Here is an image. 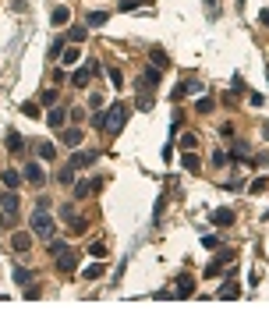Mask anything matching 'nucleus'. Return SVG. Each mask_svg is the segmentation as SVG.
<instances>
[{
    "instance_id": "obj_1",
    "label": "nucleus",
    "mask_w": 269,
    "mask_h": 319,
    "mask_svg": "<svg viewBox=\"0 0 269 319\" xmlns=\"http://www.w3.org/2000/svg\"><path fill=\"white\" fill-rule=\"evenodd\" d=\"M28 227H32V234H35V238H43V242L57 238V220H53V213H50V210H32Z\"/></svg>"
},
{
    "instance_id": "obj_2",
    "label": "nucleus",
    "mask_w": 269,
    "mask_h": 319,
    "mask_svg": "<svg viewBox=\"0 0 269 319\" xmlns=\"http://www.w3.org/2000/svg\"><path fill=\"white\" fill-rule=\"evenodd\" d=\"M128 124V106L124 103H113L106 114H103V135H121V128Z\"/></svg>"
},
{
    "instance_id": "obj_3",
    "label": "nucleus",
    "mask_w": 269,
    "mask_h": 319,
    "mask_svg": "<svg viewBox=\"0 0 269 319\" xmlns=\"http://www.w3.org/2000/svg\"><path fill=\"white\" fill-rule=\"evenodd\" d=\"M18 192L14 188H4V195H0V224L4 227H14L18 224Z\"/></svg>"
},
{
    "instance_id": "obj_4",
    "label": "nucleus",
    "mask_w": 269,
    "mask_h": 319,
    "mask_svg": "<svg viewBox=\"0 0 269 319\" xmlns=\"http://www.w3.org/2000/svg\"><path fill=\"white\" fill-rule=\"evenodd\" d=\"M28 184H35V188H39L43 181H46V170H43V164H35V160H32V164H25V174H21Z\"/></svg>"
},
{
    "instance_id": "obj_5",
    "label": "nucleus",
    "mask_w": 269,
    "mask_h": 319,
    "mask_svg": "<svg viewBox=\"0 0 269 319\" xmlns=\"http://www.w3.org/2000/svg\"><path fill=\"white\" fill-rule=\"evenodd\" d=\"M11 248H14L18 256H25V252L32 248V234H28V230H14V234H11Z\"/></svg>"
},
{
    "instance_id": "obj_6",
    "label": "nucleus",
    "mask_w": 269,
    "mask_h": 319,
    "mask_svg": "<svg viewBox=\"0 0 269 319\" xmlns=\"http://www.w3.org/2000/svg\"><path fill=\"white\" fill-rule=\"evenodd\" d=\"M60 142L71 146V149H78L85 138H82V128H60Z\"/></svg>"
},
{
    "instance_id": "obj_7",
    "label": "nucleus",
    "mask_w": 269,
    "mask_h": 319,
    "mask_svg": "<svg viewBox=\"0 0 269 319\" xmlns=\"http://www.w3.org/2000/svg\"><path fill=\"white\" fill-rule=\"evenodd\" d=\"M96 160H99V152H74L71 156V170H82V167H89V164H96Z\"/></svg>"
},
{
    "instance_id": "obj_8",
    "label": "nucleus",
    "mask_w": 269,
    "mask_h": 319,
    "mask_svg": "<svg viewBox=\"0 0 269 319\" xmlns=\"http://www.w3.org/2000/svg\"><path fill=\"white\" fill-rule=\"evenodd\" d=\"M74 266H78V256H74V252H71V248H67V252H60V256H57V270H60V273H71V270H74Z\"/></svg>"
},
{
    "instance_id": "obj_9",
    "label": "nucleus",
    "mask_w": 269,
    "mask_h": 319,
    "mask_svg": "<svg viewBox=\"0 0 269 319\" xmlns=\"http://www.w3.org/2000/svg\"><path fill=\"white\" fill-rule=\"evenodd\" d=\"M149 60H152V68H170V54L163 46H152L149 50Z\"/></svg>"
},
{
    "instance_id": "obj_10",
    "label": "nucleus",
    "mask_w": 269,
    "mask_h": 319,
    "mask_svg": "<svg viewBox=\"0 0 269 319\" xmlns=\"http://www.w3.org/2000/svg\"><path fill=\"white\" fill-rule=\"evenodd\" d=\"M89 78H92L89 68H74V71H71V86H74V89H85V86H89Z\"/></svg>"
},
{
    "instance_id": "obj_11",
    "label": "nucleus",
    "mask_w": 269,
    "mask_h": 319,
    "mask_svg": "<svg viewBox=\"0 0 269 319\" xmlns=\"http://www.w3.org/2000/svg\"><path fill=\"white\" fill-rule=\"evenodd\" d=\"M46 121H50V128H64V121H67V110H64V106H50Z\"/></svg>"
},
{
    "instance_id": "obj_12",
    "label": "nucleus",
    "mask_w": 269,
    "mask_h": 319,
    "mask_svg": "<svg viewBox=\"0 0 269 319\" xmlns=\"http://www.w3.org/2000/svg\"><path fill=\"white\" fill-rule=\"evenodd\" d=\"M0 181H4V188H14V192H18V184H21V170L7 167L4 174H0Z\"/></svg>"
},
{
    "instance_id": "obj_13",
    "label": "nucleus",
    "mask_w": 269,
    "mask_h": 319,
    "mask_svg": "<svg viewBox=\"0 0 269 319\" xmlns=\"http://www.w3.org/2000/svg\"><path fill=\"white\" fill-rule=\"evenodd\" d=\"M25 146H28V138H25V135H18V132H7V149H11V152H21Z\"/></svg>"
},
{
    "instance_id": "obj_14",
    "label": "nucleus",
    "mask_w": 269,
    "mask_h": 319,
    "mask_svg": "<svg viewBox=\"0 0 269 319\" xmlns=\"http://www.w3.org/2000/svg\"><path fill=\"white\" fill-rule=\"evenodd\" d=\"M191 291H195V284H191V276H177V291H174V298H188Z\"/></svg>"
},
{
    "instance_id": "obj_15",
    "label": "nucleus",
    "mask_w": 269,
    "mask_h": 319,
    "mask_svg": "<svg viewBox=\"0 0 269 319\" xmlns=\"http://www.w3.org/2000/svg\"><path fill=\"white\" fill-rule=\"evenodd\" d=\"M213 224L216 227H230V224H234V210H216L213 213Z\"/></svg>"
},
{
    "instance_id": "obj_16",
    "label": "nucleus",
    "mask_w": 269,
    "mask_h": 319,
    "mask_svg": "<svg viewBox=\"0 0 269 319\" xmlns=\"http://www.w3.org/2000/svg\"><path fill=\"white\" fill-rule=\"evenodd\" d=\"M78 57H82V54H78V46H64L60 64H64V68H71V64H78Z\"/></svg>"
},
{
    "instance_id": "obj_17",
    "label": "nucleus",
    "mask_w": 269,
    "mask_h": 319,
    "mask_svg": "<svg viewBox=\"0 0 269 319\" xmlns=\"http://www.w3.org/2000/svg\"><path fill=\"white\" fill-rule=\"evenodd\" d=\"M89 192H92V181H74L71 184V198H85Z\"/></svg>"
},
{
    "instance_id": "obj_18",
    "label": "nucleus",
    "mask_w": 269,
    "mask_h": 319,
    "mask_svg": "<svg viewBox=\"0 0 269 319\" xmlns=\"http://www.w3.org/2000/svg\"><path fill=\"white\" fill-rule=\"evenodd\" d=\"M160 78H163V74H160V68H145V86H142V89L160 86Z\"/></svg>"
},
{
    "instance_id": "obj_19",
    "label": "nucleus",
    "mask_w": 269,
    "mask_h": 319,
    "mask_svg": "<svg viewBox=\"0 0 269 319\" xmlns=\"http://www.w3.org/2000/svg\"><path fill=\"white\" fill-rule=\"evenodd\" d=\"M50 22H53V25H67V22H71V11H67V8H53Z\"/></svg>"
},
{
    "instance_id": "obj_20",
    "label": "nucleus",
    "mask_w": 269,
    "mask_h": 319,
    "mask_svg": "<svg viewBox=\"0 0 269 319\" xmlns=\"http://www.w3.org/2000/svg\"><path fill=\"white\" fill-rule=\"evenodd\" d=\"M238 294H241V291H238V284H234V280H230V284H227L223 291H216V298H223V302H234Z\"/></svg>"
},
{
    "instance_id": "obj_21",
    "label": "nucleus",
    "mask_w": 269,
    "mask_h": 319,
    "mask_svg": "<svg viewBox=\"0 0 269 319\" xmlns=\"http://www.w3.org/2000/svg\"><path fill=\"white\" fill-rule=\"evenodd\" d=\"M82 276H85V280H99V276H103V262H92V266H85V270H82Z\"/></svg>"
},
{
    "instance_id": "obj_22",
    "label": "nucleus",
    "mask_w": 269,
    "mask_h": 319,
    "mask_svg": "<svg viewBox=\"0 0 269 319\" xmlns=\"http://www.w3.org/2000/svg\"><path fill=\"white\" fill-rule=\"evenodd\" d=\"M106 22H110L106 11H92V14H89V28H99V25H106Z\"/></svg>"
},
{
    "instance_id": "obj_23",
    "label": "nucleus",
    "mask_w": 269,
    "mask_h": 319,
    "mask_svg": "<svg viewBox=\"0 0 269 319\" xmlns=\"http://www.w3.org/2000/svg\"><path fill=\"white\" fill-rule=\"evenodd\" d=\"M181 164H184V170H191V174H195V170H199V156H195V152L188 149V152H184V160H181Z\"/></svg>"
},
{
    "instance_id": "obj_24",
    "label": "nucleus",
    "mask_w": 269,
    "mask_h": 319,
    "mask_svg": "<svg viewBox=\"0 0 269 319\" xmlns=\"http://www.w3.org/2000/svg\"><path fill=\"white\" fill-rule=\"evenodd\" d=\"M46 248H50V256H60V252H67V242H60V238H50Z\"/></svg>"
},
{
    "instance_id": "obj_25",
    "label": "nucleus",
    "mask_w": 269,
    "mask_h": 319,
    "mask_svg": "<svg viewBox=\"0 0 269 319\" xmlns=\"http://www.w3.org/2000/svg\"><path fill=\"white\" fill-rule=\"evenodd\" d=\"M60 220H64L67 227H71L74 220H78V216H74V206H71V202H64V206H60Z\"/></svg>"
},
{
    "instance_id": "obj_26",
    "label": "nucleus",
    "mask_w": 269,
    "mask_h": 319,
    "mask_svg": "<svg viewBox=\"0 0 269 319\" xmlns=\"http://www.w3.org/2000/svg\"><path fill=\"white\" fill-rule=\"evenodd\" d=\"M39 103H43V106H53V103H57V89H46V92H39Z\"/></svg>"
},
{
    "instance_id": "obj_27",
    "label": "nucleus",
    "mask_w": 269,
    "mask_h": 319,
    "mask_svg": "<svg viewBox=\"0 0 269 319\" xmlns=\"http://www.w3.org/2000/svg\"><path fill=\"white\" fill-rule=\"evenodd\" d=\"M245 152H248V142L245 138H234V160H245Z\"/></svg>"
},
{
    "instance_id": "obj_28",
    "label": "nucleus",
    "mask_w": 269,
    "mask_h": 319,
    "mask_svg": "<svg viewBox=\"0 0 269 319\" xmlns=\"http://www.w3.org/2000/svg\"><path fill=\"white\" fill-rule=\"evenodd\" d=\"M181 146H184V149H195V146H199V135H195V132L181 135Z\"/></svg>"
},
{
    "instance_id": "obj_29",
    "label": "nucleus",
    "mask_w": 269,
    "mask_h": 319,
    "mask_svg": "<svg viewBox=\"0 0 269 319\" xmlns=\"http://www.w3.org/2000/svg\"><path fill=\"white\" fill-rule=\"evenodd\" d=\"M28 280H32V273H28L25 266H18V270H14V284H28Z\"/></svg>"
},
{
    "instance_id": "obj_30",
    "label": "nucleus",
    "mask_w": 269,
    "mask_h": 319,
    "mask_svg": "<svg viewBox=\"0 0 269 319\" xmlns=\"http://www.w3.org/2000/svg\"><path fill=\"white\" fill-rule=\"evenodd\" d=\"M21 114H25V117H43V114H39V103H21Z\"/></svg>"
},
{
    "instance_id": "obj_31",
    "label": "nucleus",
    "mask_w": 269,
    "mask_h": 319,
    "mask_svg": "<svg viewBox=\"0 0 269 319\" xmlns=\"http://www.w3.org/2000/svg\"><path fill=\"white\" fill-rule=\"evenodd\" d=\"M60 54H64V39H53V43H50V57L60 60Z\"/></svg>"
},
{
    "instance_id": "obj_32",
    "label": "nucleus",
    "mask_w": 269,
    "mask_h": 319,
    "mask_svg": "<svg viewBox=\"0 0 269 319\" xmlns=\"http://www.w3.org/2000/svg\"><path fill=\"white\" fill-rule=\"evenodd\" d=\"M106 74H110V82H113V86H117V89L124 86V74H121V68H110Z\"/></svg>"
},
{
    "instance_id": "obj_33",
    "label": "nucleus",
    "mask_w": 269,
    "mask_h": 319,
    "mask_svg": "<svg viewBox=\"0 0 269 319\" xmlns=\"http://www.w3.org/2000/svg\"><path fill=\"white\" fill-rule=\"evenodd\" d=\"M53 156H57V149H53L50 142H43V146H39V160H53Z\"/></svg>"
},
{
    "instance_id": "obj_34",
    "label": "nucleus",
    "mask_w": 269,
    "mask_h": 319,
    "mask_svg": "<svg viewBox=\"0 0 269 319\" xmlns=\"http://www.w3.org/2000/svg\"><path fill=\"white\" fill-rule=\"evenodd\" d=\"M57 181H60V184H74V170H71V167H64V170L57 174Z\"/></svg>"
},
{
    "instance_id": "obj_35",
    "label": "nucleus",
    "mask_w": 269,
    "mask_h": 319,
    "mask_svg": "<svg viewBox=\"0 0 269 319\" xmlns=\"http://www.w3.org/2000/svg\"><path fill=\"white\" fill-rule=\"evenodd\" d=\"M89 256H92V259H106V245H103V242H96V245L89 248Z\"/></svg>"
},
{
    "instance_id": "obj_36",
    "label": "nucleus",
    "mask_w": 269,
    "mask_h": 319,
    "mask_svg": "<svg viewBox=\"0 0 269 319\" xmlns=\"http://www.w3.org/2000/svg\"><path fill=\"white\" fill-rule=\"evenodd\" d=\"M213 164H216V167H227V164H230V156H227L223 149H216V152H213Z\"/></svg>"
},
{
    "instance_id": "obj_37",
    "label": "nucleus",
    "mask_w": 269,
    "mask_h": 319,
    "mask_svg": "<svg viewBox=\"0 0 269 319\" xmlns=\"http://www.w3.org/2000/svg\"><path fill=\"white\" fill-rule=\"evenodd\" d=\"M67 117H71L74 124H82V121H85V110H67Z\"/></svg>"
},
{
    "instance_id": "obj_38",
    "label": "nucleus",
    "mask_w": 269,
    "mask_h": 319,
    "mask_svg": "<svg viewBox=\"0 0 269 319\" xmlns=\"http://www.w3.org/2000/svg\"><path fill=\"white\" fill-rule=\"evenodd\" d=\"M184 96H188V78H184V82L174 89V100H184Z\"/></svg>"
},
{
    "instance_id": "obj_39",
    "label": "nucleus",
    "mask_w": 269,
    "mask_h": 319,
    "mask_svg": "<svg viewBox=\"0 0 269 319\" xmlns=\"http://www.w3.org/2000/svg\"><path fill=\"white\" fill-rule=\"evenodd\" d=\"M85 36H89L85 28H71V43H82V39H85Z\"/></svg>"
},
{
    "instance_id": "obj_40",
    "label": "nucleus",
    "mask_w": 269,
    "mask_h": 319,
    "mask_svg": "<svg viewBox=\"0 0 269 319\" xmlns=\"http://www.w3.org/2000/svg\"><path fill=\"white\" fill-rule=\"evenodd\" d=\"M89 106L99 110V106H103V92H92V96H89Z\"/></svg>"
},
{
    "instance_id": "obj_41",
    "label": "nucleus",
    "mask_w": 269,
    "mask_h": 319,
    "mask_svg": "<svg viewBox=\"0 0 269 319\" xmlns=\"http://www.w3.org/2000/svg\"><path fill=\"white\" fill-rule=\"evenodd\" d=\"M195 110H199V114H209V110H213V100H199Z\"/></svg>"
},
{
    "instance_id": "obj_42",
    "label": "nucleus",
    "mask_w": 269,
    "mask_h": 319,
    "mask_svg": "<svg viewBox=\"0 0 269 319\" xmlns=\"http://www.w3.org/2000/svg\"><path fill=\"white\" fill-rule=\"evenodd\" d=\"M266 164H269V152H259V156L252 160V167H266Z\"/></svg>"
},
{
    "instance_id": "obj_43",
    "label": "nucleus",
    "mask_w": 269,
    "mask_h": 319,
    "mask_svg": "<svg viewBox=\"0 0 269 319\" xmlns=\"http://www.w3.org/2000/svg\"><path fill=\"white\" fill-rule=\"evenodd\" d=\"M259 192H266V178H259V181H252V195H259Z\"/></svg>"
},
{
    "instance_id": "obj_44",
    "label": "nucleus",
    "mask_w": 269,
    "mask_h": 319,
    "mask_svg": "<svg viewBox=\"0 0 269 319\" xmlns=\"http://www.w3.org/2000/svg\"><path fill=\"white\" fill-rule=\"evenodd\" d=\"M262 22H266V25H269V11H262Z\"/></svg>"
},
{
    "instance_id": "obj_45",
    "label": "nucleus",
    "mask_w": 269,
    "mask_h": 319,
    "mask_svg": "<svg viewBox=\"0 0 269 319\" xmlns=\"http://www.w3.org/2000/svg\"><path fill=\"white\" fill-rule=\"evenodd\" d=\"M262 135H266V138H269V124H266V128H262Z\"/></svg>"
}]
</instances>
